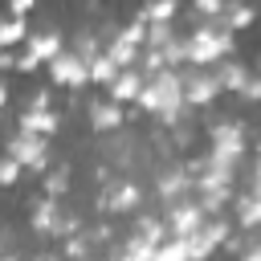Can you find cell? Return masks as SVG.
I'll use <instances>...</instances> for the list:
<instances>
[{"label":"cell","mask_w":261,"mask_h":261,"mask_svg":"<svg viewBox=\"0 0 261 261\" xmlns=\"http://www.w3.org/2000/svg\"><path fill=\"white\" fill-rule=\"evenodd\" d=\"M61 253H65V257H77V261H86V257H94V253H98V245L86 237V228H77V232L61 237Z\"/></svg>","instance_id":"ffe728a7"},{"label":"cell","mask_w":261,"mask_h":261,"mask_svg":"<svg viewBox=\"0 0 261 261\" xmlns=\"http://www.w3.org/2000/svg\"><path fill=\"white\" fill-rule=\"evenodd\" d=\"M24 33H29V20L24 16H0V49H12V45H20L24 41Z\"/></svg>","instance_id":"44dd1931"},{"label":"cell","mask_w":261,"mask_h":261,"mask_svg":"<svg viewBox=\"0 0 261 261\" xmlns=\"http://www.w3.org/2000/svg\"><path fill=\"white\" fill-rule=\"evenodd\" d=\"M179 94H184V106L188 110H204L220 98V86H216V73L212 65H184L179 69Z\"/></svg>","instance_id":"277c9868"},{"label":"cell","mask_w":261,"mask_h":261,"mask_svg":"<svg viewBox=\"0 0 261 261\" xmlns=\"http://www.w3.org/2000/svg\"><path fill=\"white\" fill-rule=\"evenodd\" d=\"M8 106V86H4V77H0V110Z\"/></svg>","instance_id":"1f68e13d"},{"label":"cell","mask_w":261,"mask_h":261,"mask_svg":"<svg viewBox=\"0 0 261 261\" xmlns=\"http://www.w3.org/2000/svg\"><path fill=\"white\" fill-rule=\"evenodd\" d=\"M216 16H220L224 29H232V33H241V29L253 24V8H249V0H224Z\"/></svg>","instance_id":"ac0fdd59"},{"label":"cell","mask_w":261,"mask_h":261,"mask_svg":"<svg viewBox=\"0 0 261 261\" xmlns=\"http://www.w3.org/2000/svg\"><path fill=\"white\" fill-rule=\"evenodd\" d=\"M249 155V122L245 118H216L208 126V159L224 163V167H241V159Z\"/></svg>","instance_id":"3957f363"},{"label":"cell","mask_w":261,"mask_h":261,"mask_svg":"<svg viewBox=\"0 0 261 261\" xmlns=\"http://www.w3.org/2000/svg\"><path fill=\"white\" fill-rule=\"evenodd\" d=\"M143 184L139 179H130V175H118V179H106L102 184V192H98V208L102 212H110V216H130V212H139L143 208Z\"/></svg>","instance_id":"5b68a950"},{"label":"cell","mask_w":261,"mask_h":261,"mask_svg":"<svg viewBox=\"0 0 261 261\" xmlns=\"http://www.w3.org/2000/svg\"><path fill=\"white\" fill-rule=\"evenodd\" d=\"M151 253H155V241H147V237L135 232V228L110 249V257H118V261H151Z\"/></svg>","instance_id":"e0dca14e"},{"label":"cell","mask_w":261,"mask_h":261,"mask_svg":"<svg viewBox=\"0 0 261 261\" xmlns=\"http://www.w3.org/2000/svg\"><path fill=\"white\" fill-rule=\"evenodd\" d=\"M4 151L20 163V171H33V175H41L45 171V163H49V139L45 135H37V130H12L8 135V143H4Z\"/></svg>","instance_id":"8992f818"},{"label":"cell","mask_w":261,"mask_h":261,"mask_svg":"<svg viewBox=\"0 0 261 261\" xmlns=\"http://www.w3.org/2000/svg\"><path fill=\"white\" fill-rule=\"evenodd\" d=\"M139 110H147L151 118H159V126H171L188 106H184V94H179V69L175 65H163L155 73H143V86H139Z\"/></svg>","instance_id":"6da1fadb"},{"label":"cell","mask_w":261,"mask_h":261,"mask_svg":"<svg viewBox=\"0 0 261 261\" xmlns=\"http://www.w3.org/2000/svg\"><path fill=\"white\" fill-rule=\"evenodd\" d=\"M237 98H241V102H261V82H257V77L249 73V77L241 82V90H237Z\"/></svg>","instance_id":"484cf974"},{"label":"cell","mask_w":261,"mask_h":261,"mask_svg":"<svg viewBox=\"0 0 261 261\" xmlns=\"http://www.w3.org/2000/svg\"><path fill=\"white\" fill-rule=\"evenodd\" d=\"M61 200L57 196H37L33 204H29V228L37 232V237H45V241H57V232H61Z\"/></svg>","instance_id":"30bf717a"},{"label":"cell","mask_w":261,"mask_h":261,"mask_svg":"<svg viewBox=\"0 0 261 261\" xmlns=\"http://www.w3.org/2000/svg\"><path fill=\"white\" fill-rule=\"evenodd\" d=\"M86 65H90V82H98V86H106V82H110V77H114V73L122 69V65H118V61H114V57H110L106 49H102V53H94V57H90Z\"/></svg>","instance_id":"7402d4cb"},{"label":"cell","mask_w":261,"mask_h":261,"mask_svg":"<svg viewBox=\"0 0 261 261\" xmlns=\"http://www.w3.org/2000/svg\"><path fill=\"white\" fill-rule=\"evenodd\" d=\"M224 237H228V220H224V212L204 216V220L184 237V245H188V261H204V257H212V253L224 245Z\"/></svg>","instance_id":"52a82bcc"},{"label":"cell","mask_w":261,"mask_h":261,"mask_svg":"<svg viewBox=\"0 0 261 261\" xmlns=\"http://www.w3.org/2000/svg\"><path fill=\"white\" fill-rule=\"evenodd\" d=\"M175 12H179V0H147L143 4V20H175Z\"/></svg>","instance_id":"cb8c5ba5"},{"label":"cell","mask_w":261,"mask_h":261,"mask_svg":"<svg viewBox=\"0 0 261 261\" xmlns=\"http://www.w3.org/2000/svg\"><path fill=\"white\" fill-rule=\"evenodd\" d=\"M20 45H24V53H29V57H37V61L45 65V61H49V57H53V53H57V49L65 45V37H61V33H57V29L49 24V29L24 33V41H20Z\"/></svg>","instance_id":"5bb4252c"},{"label":"cell","mask_w":261,"mask_h":261,"mask_svg":"<svg viewBox=\"0 0 261 261\" xmlns=\"http://www.w3.org/2000/svg\"><path fill=\"white\" fill-rule=\"evenodd\" d=\"M16 126H20V130H37V135L53 139V135L61 130V114H57L53 106H29V102H24V110H20Z\"/></svg>","instance_id":"7c38bea8"},{"label":"cell","mask_w":261,"mask_h":261,"mask_svg":"<svg viewBox=\"0 0 261 261\" xmlns=\"http://www.w3.org/2000/svg\"><path fill=\"white\" fill-rule=\"evenodd\" d=\"M86 122H90L94 135H118L126 126V106L114 102L110 94L106 98H90L86 102Z\"/></svg>","instance_id":"9c48e42d"},{"label":"cell","mask_w":261,"mask_h":261,"mask_svg":"<svg viewBox=\"0 0 261 261\" xmlns=\"http://www.w3.org/2000/svg\"><path fill=\"white\" fill-rule=\"evenodd\" d=\"M139 86H143V73H139L135 65H122V69L106 82V94H110L114 102H122V106H126V102H135V98H139Z\"/></svg>","instance_id":"9a60e30c"},{"label":"cell","mask_w":261,"mask_h":261,"mask_svg":"<svg viewBox=\"0 0 261 261\" xmlns=\"http://www.w3.org/2000/svg\"><path fill=\"white\" fill-rule=\"evenodd\" d=\"M184 192H192V171L184 167V159H179V163H163L159 175H155V196L167 204V200H175V196H184Z\"/></svg>","instance_id":"8fae6325"},{"label":"cell","mask_w":261,"mask_h":261,"mask_svg":"<svg viewBox=\"0 0 261 261\" xmlns=\"http://www.w3.org/2000/svg\"><path fill=\"white\" fill-rule=\"evenodd\" d=\"M16 179H20V163L8 151H0V188H12Z\"/></svg>","instance_id":"d4e9b609"},{"label":"cell","mask_w":261,"mask_h":261,"mask_svg":"<svg viewBox=\"0 0 261 261\" xmlns=\"http://www.w3.org/2000/svg\"><path fill=\"white\" fill-rule=\"evenodd\" d=\"M220 4L224 0H192V16H212V12H220Z\"/></svg>","instance_id":"4316f807"},{"label":"cell","mask_w":261,"mask_h":261,"mask_svg":"<svg viewBox=\"0 0 261 261\" xmlns=\"http://www.w3.org/2000/svg\"><path fill=\"white\" fill-rule=\"evenodd\" d=\"M12 69H16V73H33V69H41V61H37V57H29V53H20Z\"/></svg>","instance_id":"83f0119b"},{"label":"cell","mask_w":261,"mask_h":261,"mask_svg":"<svg viewBox=\"0 0 261 261\" xmlns=\"http://www.w3.org/2000/svg\"><path fill=\"white\" fill-rule=\"evenodd\" d=\"M228 204L237 212V228H257L261 224V188H237Z\"/></svg>","instance_id":"4fadbf2b"},{"label":"cell","mask_w":261,"mask_h":261,"mask_svg":"<svg viewBox=\"0 0 261 261\" xmlns=\"http://www.w3.org/2000/svg\"><path fill=\"white\" fill-rule=\"evenodd\" d=\"M237 45L232 29H224V20L212 12V16H200L192 24V33H184V65H212L220 57H228Z\"/></svg>","instance_id":"7a4b0ae2"},{"label":"cell","mask_w":261,"mask_h":261,"mask_svg":"<svg viewBox=\"0 0 261 261\" xmlns=\"http://www.w3.org/2000/svg\"><path fill=\"white\" fill-rule=\"evenodd\" d=\"M41 188H45V196H65L69 192V163H45V171H41Z\"/></svg>","instance_id":"d6986e66"},{"label":"cell","mask_w":261,"mask_h":261,"mask_svg":"<svg viewBox=\"0 0 261 261\" xmlns=\"http://www.w3.org/2000/svg\"><path fill=\"white\" fill-rule=\"evenodd\" d=\"M212 73H216V86H220V94H224V90H228V94H237V90H241V82L249 77V65H245V61H237V57L228 53V57L212 61Z\"/></svg>","instance_id":"2e32d148"},{"label":"cell","mask_w":261,"mask_h":261,"mask_svg":"<svg viewBox=\"0 0 261 261\" xmlns=\"http://www.w3.org/2000/svg\"><path fill=\"white\" fill-rule=\"evenodd\" d=\"M29 106H49V90H37V94L29 98Z\"/></svg>","instance_id":"4dcf8cb0"},{"label":"cell","mask_w":261,"mask_h":261,"mask_svg":"<svg viewBox=\"0 0 261 261\" xmlns=\"http://www.w3.org/2000/svg\"><path fill=\"white\" fill-rule=\"evenodd\" d=\"M33 8H37V0H8V12L12 16H29Z\"/></svg>","instance_id":"f1b7e54d"},{"label":"cell","mask_w":261,"mask_h":261,"mask_svg":"<svg viewBox=\"0 0 261 261\" xmlns=\"http://www.w3.org/2000/svg\"><path fill=\"white\" fill-rule=\"evenodd\" d=\"M45 69H49V82H53V86H65V90H82V86L90 82L86 57H82L77 49H65V45L45 61Z\"/></svg>","instance_id":"ba28073f"},{"label":"cell","mask_w":261,"mask_h":261,"mask_svg":"<svg viewBox=\"0 0 261 261\" xmlns=\"http://www.w3.org/2000/svg\"><path fill=\"white\" fill-rule=\"evenodd\" d=\"M12 65H16V57H12V53H8V49H0V77H4V73H8V69H12Z\"/></svg>","instance_id":"f546056e"},{"label":"cell","mask_w":261,"mask_h":261,"mask_svg":"<svg viewBox=\"0 0 261 261\" xmlns=\"http://www.w3.org/2000/svg\"><path fill=\"white\" fill-rule=\"evenodd\" d=\"M151 261H188V245H184V237H163V241L155 245Z\"/></svg>","instance_id":"603a6c76"}]
</instances>
